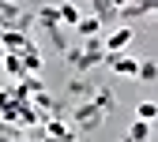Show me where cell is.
Segmentation results:
<instances>
[{"label":"cell","instance_id":"1","mask_svg":"<svg viewBox=\"0 0 158 142\" xmlns=\"http://www.w3.org/2000/svg\"><path fill=\"white\" fill-rule=\"evenodd\" d=\"M132 37H135V34H132V26H117V30L106 37V41H102V49H106L109 56H117V52H124V49L132 45Z\"/></svg>","mask_w":158,"mask_h":142},{"label":"cell","instance_id":"7","mask_svg":"<svg viewBox=\"0 0 158 142\" xmlns=\"http://www.w3.org/2000/svg\"><path fill=\"white\" fill-rule=\"evenodd\" d=\"M4 49H11V52H23V49H27V37H15V34H4Z\"/></svg>","mask_w":158,"mask_h":142},{"label":"cell","instance_id":"3","mask_svg":"<svg viewBox=\"0 0 158 142\" xmlns=\"http://www.w3.org/2000/svg\"><path fill=\"white\" fill-rule=\"evenodd\" d=\"M135 116H139L143 124H151V120L158 116V105H154V101H139V105H135Z\"/></svg>","mask_w":158,"mask_h":142},{"label":"cell","instance_id":"6","mask_svg":"<svg viewBox=\"0 0 158 142\" xmlns=\"http://www.w3.org/2000/svg\"><path fill=\"white\" fill-rule=\"evenodd\" d=\"M98 26H102L98 19H79V23H75V30H79V34H87V37H90V34H98Z\"/></svg>","mask_w":158,"mask_h":142},{"label":"cell","instance_id":"4","mask_svg":"<svg viewBox=\"0 0 158 142\" xmlns=\"http://www.w3.org/2000/svg\"><path fill=\"white\" fill-rule=\"evenodd\" d=\"M56 19H60V23H68V26H75V23H79V11H75V4H60Z\"/></svg>","mask_w":158,"mask_h":142},{"label":"cell","instance_id":"5","mask_svg":"<svg viewBox=\"0 0 158 142\" xmlns=\"http://www.w3.org/2000/svg\"><path fill=\"white\" fill-rule=\"evenodd\" d=\"M128 138H132V142H147V138H151V124H143V120H139V124H132Z\"/></svg>","mask_w":158,"mask_h":142},{"label":"cell","instance_id":"2","mask_svg":"<svg viewBox=\"0 0 158 142\" xmlns=\"http://www.w3.org/2000/svg\"><path fill=\"white\" fill-rule=\"evenodd\" d=\"M109 67H113L117 75L135 79V71H139V60H135V56H128V52H117V56H109Z\"/></svg>","mask_w":158,"mask_h":142}]
</instances>
